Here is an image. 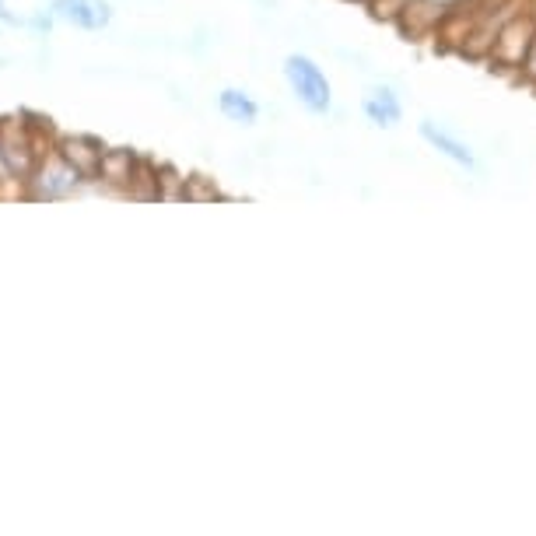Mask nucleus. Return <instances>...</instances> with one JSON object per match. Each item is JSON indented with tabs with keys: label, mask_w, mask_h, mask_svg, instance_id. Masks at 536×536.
<instances>
[{
	"label": "nucleus",
	"mask_w": 536,
	"mask_h": 536,
	"mask_svg": "<svg viewBox=\"0 0 536 536\" xmlns=\"http://www.w3.org/2000/svg\"><path fill=\"white\" fill-rule=\"evenodd\" d=\"M284 78H288L291 92L298 95V102L309 113H326L330 109V81H326V74L309 57L284 60Z\"/></svg>",
	"instance_id": "f257e3e1"
},
{
	"label": "nucleus",
	"mask_w": 536,
	"mask_h": 536,
	"mask_svg": "<svg viewBox=\"0 0 536 536\" xmlns=\"http://www.w3.org/2000/svg\"><path fill=\"white\" fill-rule=\"evenodd\" d=\"M53 18L74 25V29L99 32L113 22V8L106 0H53Z\"/></svg>",
	"instance_id": "f03ea898"
},
{
	"label": "nucleus",
	"mask_w": 536,
	"mask_h": 536,
	"mask_svg": "<svg viewBox=\"0 0 536 536\" xmlns=\"http://www.w3.org/2000/svg\"><path fill=\"white\" fill-rule=\"evenodd\" d=\"M36 179H39V186H43V190H39L43 197H64V193H71L74 186L81 183V169H74L64 155H53L43 162Z\"/></svg>",
	"instance_id": "7ed1b4c3"
},
{
	"label": "nucleus",
	"mask_w": 536,
	"mask_h": 536,
	"mask_svg": "<svg viewBox=\"0 0 536 536\" xmlns=\"http://www.w3.org/2000/svg\"><path fill=\"white\" fill-rule=\"evenodd\" d=\"M421 137L431 144V148L438 151V155L449 158V162L463 165V169H473V165H477V158H473L470 144L456 141V137H449V134H445V130H435V127H431V123H421Z\"/></svg>",
	"instance_id": "20e7f679"
},
{
	"label": "nucleus",
	"mask_w": 536,
	"mask_h": 536,
	"mask_svg": "<svg viewBox=\"0 0 536 536\" xmlns=\"http://www.w3.org/2000/svg\"><path fill=\"white\" fill-rule=\"evenodd\" d=\"M218 109L232 123H256V116H260V106H256L246 92H239V88H225V92L218 95Z\"/></svg>",
	"instance_id": "39448f33"
},
{
	"label": "nucleus",
	"mask_w": 536,
	"mask_h": 536,
	"mask_svg": "<svg viewBox=\"0 0 536 536\" xmlns=\"http://www.w3.org/2000/svg\"><path fill=\"white\" fill-rule=\"evenodd\" d=\"M365 113H368V120L379 123V127H393V123L400 120V102H396V95L389 92V88H375L365 99Z\"/></svg>",
	"instance_id": "423d86ee"
},
{
	"label": "nucleus",
	"mask_w": 536,
	"mask_h": 536,
	"mask_svg": "<svg viewBox=\"0 0 536 536\" xmlns=\"http://www.w3.org/2000/svg\"><path fill=\"white\" fill-rule=\"evenodd\" d=\"M0 22H11V25H18V18H15V15H8V11H4V4H0Z\"/></svg>",
	"instance_id": "0eeeda50"
}]
</instances>
